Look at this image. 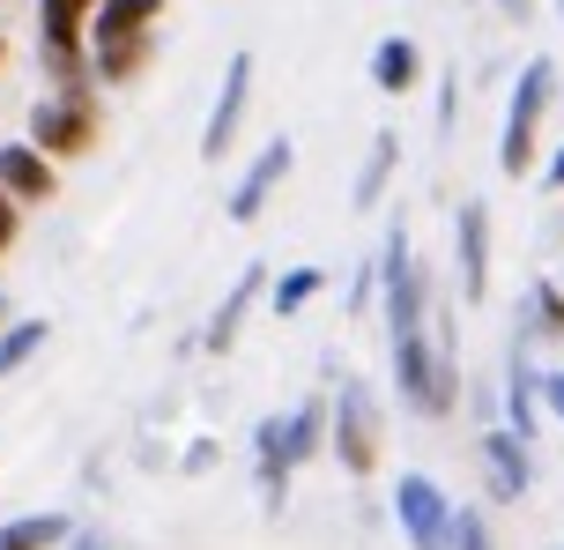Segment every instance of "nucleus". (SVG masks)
Returning a JSON list of instances; mask_svg holds the SVG:
<instances>
[{
  "instance_id": "f257e3e1",
  "label": "nucleus",
  "mask_w": 564,
  "mask_h": 550,
  "mask_svg": "<svg viewBox=\"0 0 564 550\" xmlns=\"http://www.w3.org/2000/svg\"><path fill=\"white\" fill-rule=\"evenodd\" d=\"M156 23H164V0H97V15H89V75L105 89L141 83L149 60H156Z\"/></svg>"
},
{
  "instance_id": "f03ea898",
  "label": "nucleus",
  "mask_w": 564,
  "mask_h": 550,
  "mask_svg": "<svg viewBox=\"0 0 564 550\" xmlns=\"http://www.w3.org/2000/svg\"><path fill=\"white\" fill-rule=\"evenodd\" d=\"M394 343V387L401 402L416 409V417H453V402H460V373H453V343L446 327H409V335H387Z\"/></svg>"
},
{
  "instance_id": "7ed1b4c3",
  "label": "nucleus",
  "mask_w": 564,
  "mask_h": 550,
  "mask_svg": "<svg viewBox=\"0 0 564 550\" xmlns=\"http://www.w3.org/2000/svg\"><path fill=\"white\" fill-rule=\"evenodd\" d=\"M105 134V105H97V83H53L37 105H30V142L45 149L53 164L67 157H89Z\"/></svg>"
},
{
  "instance_id": "20e7f679",
  "label": "nucleus",
  "mask_w": 564,
  "mask_h": 550,
  "mask_svg": "<svg viewBox=\"0 0 564 550\" xmlns=\"http://www.w3.org/2000/svg\"><path fill=\"white\" fill-rule=\"evenodd\" d=\"M550 97H557V60H528V67H520V83H512V105H506V134H498V172H506V179L535 172Z\"/></svg>"
},
{
  "instance_id": "39448f33",
  "label": "nucleus",
  "mask_w": 564,
  "mask_h": 550,
  "mask_svg": "<svg viewBox=\"0 0 564 550\" xmlns=\"http://www.w3.org/2000/svg\"><path fill=\"white\" fill-rule=\"evenodd\" d=\"M327 446H335V462L349 476H371L379 468V454H387V417H379L365 379H341L335 395H327Z\"/></svg>"
},
{
  "instance_id": "423d86ee",
  "label": "nucleus",
  "mask_w": 564,
  "mask_h": 550,
  "mask_svg": "<svg viewBox=\"0 0 564 550\" xmlns=\"http://www.w3.org/2000/svg\"><path fill=\"white\" fill-rule=\"evenodd\" d=\"M89 15H97V0H37V60L53 83H97L89 75Z\"/></svg>"
},
{
  "instance_id": "0eeeda50",
  "label": "nucleus",
  "mask_w": 564,
  "mask_h": 550,
  "mask_svg": "<svg viewBox=\"0 0 564 550\" xmlns=\"http://www.w3.org/2000/svg\"><path fill=\"white\" fill-rule=\"evenodd\" d=\"M379 305H387V335H409V327L431 320V283H423V268H416L409 224H394L387 246H379Z\"/></svg>"
},
{
  "instance_id": "6e6552de",
  "label": "nucleus",
  "mask_w": 564,
  "mask_h": 550,
  "mask_svg": "<svg viewBox=\"0 0 564 550\" xmlns=\"http://www.w3.org/2000/svg\"><path fill=\"white\" fill-rule=\"evenodd\" d=\"M246 105H253V53H230L224 60V89H216L208 127H200V164H224V149L238 142V127H246Z\"/></svg>"
},
{
  "instance_id": "1a4fd4ad",
  "label": "nucleus",
  "mask_w": 564,
  "mask_h": 550,
  "mask_svg": "<svg viewBox=\"0 0 564 550\" xmlns=\"http://www.w3.org/2000/svg\"><path fill=\"white\" fill-rule=\"evenodd\" d=\"M394 521L409 536V550H446L453 536V498L431 484V476H401L394 484Z\"/></svg>"
},
{
  "instance_id": "9d476101",
  "label": "nucleus",
  "mask_w": 564,
  "mask_h": 550,
  "mask_svg": "<svg viewBox=\"0 0 564 550\" xmlns=\"http://www.w3.org/2000/svg\"><path fill=\"white\" fill-rule=\"evenodd\" d=\"M453 268H460V298L482 305L490 298V202H468L453 208Z\"/></svg>"
},
{
  "instance_id": "9b49d317",
  "label": "nucleus",
  "mask_w": 564,
  "mask_h": 550,
  "mask_svg": "<svg viewBox=\"0 0 564 550\" xmlns=\"http://www.w3.org/2000/svg\"><path fill=\"white\" fill-rule=\"evenodd\" d=\"M290 164H297V142H290V134H275V142H268L253 164H246V179L230 186V202H224L230 224H260V208L275 202V186L290 179Z\"/></svg>"
},
{
  "instance_id": "f8f14e48",
  "label": "nucleus",
  "mask_w": 564,
  "mask_h": 550,
  "mask_svg": "<svg viewBox=\"0 0 564 550\" xmlns=\"http://www.w3.org/2000/svg\"><path fill=\"white\" fill-rule=\"evenodd\" d=\"M482 476H490V498H498V506L528 498V484H535V454H528V439L512 432V424H490V432H482Z\"/></svg>"
},
{
  "instance_id": "ddd939ff",
  "label": "nucleus",
  "mask_w": 564,
  "mask_h": 550,
  "mask_svg": "<svg viewBox=\"0 0 564 550\" xmlns=\"http://www.w3.org/2000/svg\"><path fill=\"white\" fill-rule=\"evenodd\" d=\"M0 186H8L23 208H37V202H53V194H59V164L30 142V134H23V142H0Z\"/></svg>"
},
{
  "instance_id": "4468645a",
  "label": "nucleus",
  "mask_w": 564,
  "mask_h": 550,
  "mask_svg": "<svg viewBox=\"0 0 564 550\" xmlns=\"http://www.w3.org/2000/svg\"><path fill=\"white\" fill-rule=\"evenodd\" d=\"M260 298H268V268H246V276L230 283V298L208 313V327H200V349H208V357H224V349L238 343V327H246V313H253Z\"/></svg>"
},
{
  "instance_id": "2eb2a0df",
  "label": "nucleus",
  "mask_w": 564,
  "mask_h": 550,
  "mask_svg": "<svg viewBox=\"0 0 564 550\" xmlns=\"http://www.w3.org/2000/svg\"><path fill=\"white\" fill-rule=\"evenodd\" d=\"M512 343H564V283H550V276H535L528 283V298H520V320H512Z\"/></svg>"
},
{
  "instance_id": "dca6fc26",
  "label": "nucleus",
  "mask_w": 564,
  "mask_h": 550,
  "mask_svg": "<svg viewBox=\"0 0 564 550\" xmlns=\"http://www.w3.org/2000/svg\"><path fill=\"white\" fill-rule=\"evenodd\" d=\"M506 424L528 446H535V432H542V373L528 365V343H512V365H506Z\"/></svg>"
},
{
  "instance_id": "f3484780",
  "label": "nucleus",
  "mask_w": 564,
  "mask_h": 550,
  "mask_svg": "<svg viewBox=\"0 0 564 550\" xmlns=\"http://www.w3.org/2000/svg\"><path fill=\"white\" fill-rule=\"evenodd\" d=\"M416 83H423V45L409 37V30L379 37V45H371V89H387V97H409Z\"/></svg>"
},
{
  "instance_id": "a211bd4d",
  "label": "nucleus",
  "mask_w": 564,
  "mask_h": 550,
  "mask_svg": "<svg viewBox=\"0 0 564 550\" xmlns=\"http://www.w3.org/2000/svg\"><path fill=\"white\" fill-rule=\"evenodd\" d=\"M394 164H401V134H394V127H379V134H371V149H365V172H357V208H379V202H387Z\"/></svg>"
},
{
  "instance_id": "6ab92c4d",
  "label": "nucleus",
  "mask_w": 564,
  "mask_h": 550,
  "mask_svg": "<svg viewBox=\"0 0 564 550\" xmlns=\"http://www.w3.org/2000/svg\"><path fill=\"white\" fill-rule=\"evenodd\" d=\"M319 446H327V402H297L290 417H282V462L305 468Z\"/></svg>"
},
{
  "instance_id": "aec40b11",
  "label": "nucleus",
  "mask_w": 564,
  "mask_h": 550,
  "mask_svg": "<svg viewBox=\"0 0 564 550\" xmlns=\"http://www.w3.org/2000/svg\"><path fill=\"white\" fill-rule=\"evenodd\" d=\"M67 536H75L67 514H15V521L0 528V550H59Z\"/></svg>"
},
{
  "instance_id": "412c9836",
  "label": "nucleus",
  "mask_w": 564,
  "mask_h": 550,
  "mask_svg": "<svg viewBox=\"0 0 564 550\" xmlns=\"http://www.w3.org/2000/svg\"><path fill=\"white\" fill-rule=\"evenodd\" d=\"M319 290H327V268H290V276H268V305L290 320V313H305Z\"/></svg>"
},
{
  "instance_id": "4be33fe9",
  "label": "nucleus",
  "mask_w": 564,
  "mask_h": 550,
  "mask_svg": "<svg viewBox=\"0 0 564 550\" xmlns=\"http://www.w3.org/2000/svg\"><path fill=\"white\" fill-rule=\"evenodd\" d=\"M45 335H53L45 320H8V327H0V379H8V373H23L30 357L45 349Z\"/></svg>"
},
{
  "instance_id": "5701e85b",
  "label": "nucleus",
  "mask_w": 564,
  "mask_h": 550,
  "mask_svg": "<svg viewBox=\"0 0 564 550\" xmlns=\"http://www.w3.org/2000/svg\"><path fill=\"white\" fill-rule=\"evenodd\" d=\"M446 550H498V536H490V514H482V506H453Z\"/></svg>"
},
{
  "instance_id": "b1692460",
  "label": "nucleus",
  "mask_w": 564,
  "mask_h": 550,
  "mask_svg": "<svg viewBox=\"0 0 564 550\" xmlns=\"http://www.w3.org/2000/svg\"><path fill=\"white\" fill-rule=\"evenodd\" d=\"M371 305H379V261L357 268V283H349V313H371Z\"/></svg>"
},
{
  "instance_id": "393cba45",
  "label": "nucleus",
  "mask_w": 564,
  "mask_h": 550,
  "mask_svg": "<svg viewBox=\"0 0 564 550\" xmlns=\"http://www.w3.org/2000/svg\"><path fill=\"white\" fill-rule=\"evenodd\" d=\"M15 231H23V202L0 186V261H8V246H15Z\"/></svg>"
},
{
  "instance_id": "a878e982",
  "label": "nucleus",
  "mask_w": 564,
  "mask_h": 550,
  "mask_svg": "<svg viewBox=\"0 0 564 550\" xmlns=\"http://www.w3.org/2000/svg\"><path fill=\"white\" fill-rule=\"evenodd\" d=\"M542 417H564V373H542Z\"/></svg>"
},
{
  "instance_id": "bb28decb",
  "label": "nucleus",
  "mask_w": 564,
  "mask_h": 550,
  "mask_svg": "<svg viewBox=\"0 0 564 550\" xmlns=\"http://www.w3.org/2000/svg\"><path fill=\"white\" fill-rule=\"evenodd\" d=\"M67 550H127V543H112V536H83V528H75V536H67Z\"/></svg>"
},
{
  "instance_id": "cd10ccee",
  "label": "nucleus",
  "mask_w": 564,
  "mask_h": 550,
  "mask_svg": "<svg viewBox=\"0 0 564 550\" xmlns=\"http://www.w3.org/2000/svg\"><path fill=\"white\" fill-rule=\"evenodd\" d=\"M542 186H550V194H564V149L550 157V164H542Z\"/></svg>"
},
{
  "instance_id": "c85d7f7f",
  "label": "nucleus",
  "mask_w": 564,
  "mask_h": 550,
  "mask_svg": "<svg viewBox=\"0 0 564 550\" xmlns=\"http://www.w3.org/2000/svg\"><path fill=\"white\" fill-rule=\"evenodd\" d=\"M498 15H512V23H528V15H535V0H498Z\"/></svg>"
},
{
  "instance_id": "c756f323",
  "label": "nucleus",
  "mask_w": 564,
  "mask_h": 550,
  "mask_svg": "<svg viewBox=\"0 0 564 550\" xmlns=\"http://www.w3.org/2000/svg\"><path fill=\"white\" fill-rule=\"evenodd\" d=\"M8 313H15V305H8V298H0V327H8Z\"/></svg>"
},
{
  "instance_id": "7c9ffc66",
  "label": "nucleus",
  "mask_w": 564,
  "mask_h": 550,
  "mask_svg": "<svg viewBox=\"0 0 564 550\" xmlns=\"http://www.w3.org/2000/svg\"><path fill=\"white\" fill-rule=\"evenodd\" d=\"M0 67H8V37H0Z\"/></svg>"
},
{
  "instance_id": "2f4dec72",
  "label": "nucleus",
  "mask_w": 564,
  "mask_h": 550,
  "mask_svg": "<svg viewBox=\"0 0 564 550\" xmlns=\"http://www.w3.org/2000/svg\"><path fill=\"white\" fill-rule=\"evenodd\" d=\"M557 8H564V0H557Z\"/></svg>"
}]
</instances>
